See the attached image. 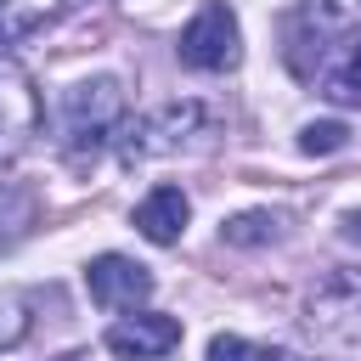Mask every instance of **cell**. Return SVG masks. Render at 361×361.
I'll return each mask as SVG.
<instances>
[{"instance_id": "cell-2", "label": "cell", "mask_w": 361, "mask_h": 361, "mask_svg": "<svg viewBox=\"0 0 361 361\" xmlns=\"http://www.w3.org/2000/svg\"><path fill=\"white\" fill-rule=\"evenodd\" d=\"M124 85L113 73H96V79H79L62 90V135H68V152L73 158H90L102 152L118 130H124Z\"/></svg>"}, {"instance_id": "cell-18", "label": "cell", "mask_w": 361, "mask_h": 361, "mask_svg": "<svg viewBox=\"0 0 361 361\" xmlns=\"http://www.w3.org/2000/svg\"><path fill=\"white\" fill-rule=\"evenodd\" d=\"M254 361H293V355H288V350H259Z\"/></svg>"}, {"instance_id": "cell-16", "label": "cell", "mask_w": 361, "mask_h": 361, "mask_svg": "<svg viewBox=\"0 0 361 361\" xmlns=\"http://www.w3.org/2000/svg\"><path fill=\"white\" fill-rule=\"evenodd\" d=\"M259 350L248 344V338H237V333H214L209 338V361H254Z\"/></svg>"}, {"instance_id": "cell-14", "label": "cell", "mask_w": 361, "mask_h": 361, "mask_svg": "<svg viewBox=\"0 0 361 361\" xmlns=\"http://www.w3.org/2000/svg\"><path fill=\"white\" fill-rule=\"evenodd\" d=\"M28 338V305L17 293H0V350H17Z\"/></svg>"}, {"instance_id": "cell-12", "label": "cell", "mask_w": 361, "mask_h": 361, "mask_svg": "<svg viewBox=\"0 0 361 361\" xmlns=\"http://www.w3.org/2000/svg\"><path fill=\"white\" fill-rule=\"evenodd\" d=\"M28 220H34V197H28L17 180H0V248H6Z\"/></svg>"}, {"instance_id": "cell-3", "label": "cell", "mask_w": 361, "mask_h": 361, "mask_svg": "<svg viewBox=\"0 0 361 361\" xmlns=\"http://www.w3.org/2000/svg\"><path fill=\"white\" fill-rule=\"evenodd\" d=\"M203 135H214V113L203 102H169L158 113H147L141 124H130L124 135V158H164V152H186Z\"/></svg>"}, {"instance_id": "cell-17", "label": "cell", "mask_w": 361, "mask_h": 361, "mask_svg": "<svg viewBox=\"0 0 361 361\" xmlns=\"http://www.w3.org/2000/svg\"><path fill=\"white\" fill-rule=\"evenodd\" d=\"M338 237H344V243H361V209H350V214L338 220Z\"/></svg>"}, {"instance_id": "cell-10", "label": "cell", "mask_w": 361, "mask_h": 361, "mask_svg": "<svg viewBox=\"0 0 361 361\" xmlns=\"http://www.w3.org/2000/svg\"><path fill=\"white\" fill-rule=\"evenodd\" d=\"M316 85H322V96H327L333 107H361V28L322 62Z\"/></svg>"}, {"instance_id": "cell-7", "label": "cell", "mask_w": 361, "mask_h": 361, "mask_svg": "<svg viewBox=\"0 0 361 361\" xmlns=\"http://www.w3.org/2000/svg\"><path fill=\"white\" fill-rule=\"evenodd\" d=\"M85 288L102 310H124V305L135 310L141 299H152V271L135 265L130 254H96L85 265Z\"/></svg>"}, {"instance_id": "cell-4", "label": "cell", "mask_w": 361, "mask_h": 361, "mask_svg": "<svg viewBox=\"0 0 361 361\" xmlns=\"http://www.w3.org/2000/svg\"><path fill=\"white\" fill-rule=\"evenodd\" d=\"M305 333L322 344H361V271H327L305 293Z\"/></svg>"}, {"instance_id": "cell-5", "label": "cell", "mask_w": 361, "mask_h": 361, "mask_svg": "<svg viewBox=\"0 0 361 361\" xmlns=\"http://www.w3.org/2000/svg\"><path fill=\"white\" fill-rule=\"evenodd\" d=\"M180 62L192 73H226L243 62V28H237V11L226 0H209L186 28H180Z\"/></svg>"}, {"instance_id": "cell-1", "label": "cell", "mask_w": 361, "mask_h": 361, "mask_svg": "<svg viewBox=\"0 0 361 361\" xmlns=\"http://www.w3.org/2000/svg\"><path fill=\"white\" fill-rule=\"evenodd\" d=\"M361 28V0H299L282 23V51L299 79H316L322 62Z\"/></svg>"}, {"instance_id": "cell-8", "label": "cell", "mask_w": 361, "mask_h": 361, "mask_svg": "<svg viewBox=\"0 0 361 361\" xmlns=\"http://www.w3.org/2000/svg\"><path fill=\"white\" fill-rule=\"evenodd\" d=\"M118 361H158L180 344V322L164 316V310H141V316H118L102 338Z\"/></svg>"}, {"instance_id": "cell-9", "label": "cell", "mask_w": 361, "mask_h": 361, "mask_svg": "<svg viewBox=\"0 0 361 361\" xmlns=\"http://www.w3.org/2000/svg\"><path fill=\"white\" fill-rule=\"evenodd\" d=\"M186 220H192V203H186L180 186H152V192L135 203V231H141L147 243H158V248L180 243Z\"/></svg>"}, {"instance_id": "cell-15", "label": "cell", "mask_w": 361, "mask_h": 361, "mask_svg": "<svg viewBox=\"0 0 361 361\" xmlns=\"http://www.w3.org/2000/svg\"><path fill=\"white\" fill-rule=\"evenodd\" d=\"M39 23V11H23L17 0H0V45H11L17 34H28Z\"/></svg>"}, {"instance_id": "cell-6", "label": "cell", "mask_w": 361, "mask_h": 361, "mask_svg": "<svg viewBox=\"0 0 361 361\" xmlns=\"http://www.w3.org/2000/svg\"><path fill=\"white\" fill-rule=\"evenodd\" d=\"M34 130H39V90L11 56H0V164L17 158Z\"/></svg>"}, {"instance_id": "cell-11", "label": "cell", "mask_w": 361, "mask_h": 361, "mask_svg": "<svg viewBox=\"0 0 361 361\" xmlns=\"http://www.w3.org/2000/svg\"><path fill=\"white\" fill-rule=\"evenodd\" d=\"M282 214H271V209H248V214H231L226 226H220V243H231V248H259V243H276L282 237Z\"/></svg>"}, {"instance_id": "cell-13", "label": "cell", "mask_w": 361, "mask_h": 361, "mask_svg": "<svg viewBox=\"0 0 361 361\" xmlns=\"http://www.w3.org/2000/svg\"><path fill=\"white\" fill-rule=\"evenodd\" d=\"M350 141V130L338 124V118H310L305 130H299V152H310V158H327V152H338Z\"/></svg>"}]
</instances>
